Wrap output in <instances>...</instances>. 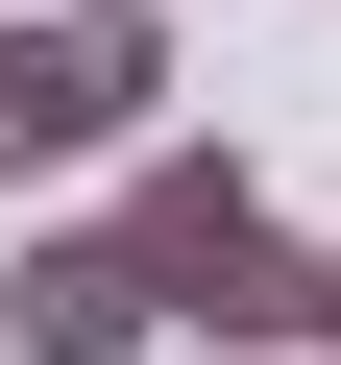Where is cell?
Returning <instances> with one entry per match:
<instances>
[{
    "mask_svg": "<svg viewBox=\"0 0 341 365\" xmlns=\"http://www.w3.org/2000/svg\"><path fill=\"white\" fill-rule=\"evenodd\" d=\"M122 244H146L170 341H220V365H292V341H317V244L268 220V170H244V146H146Z\"/></svg>",
    "mask_w": 341,
    "mask_h": 365,
    "instance_id": "cell-1",
    "label": "cell"
},
{
    "mask_svg": "<svg viewBox=\"0 0 341 365\" xmlns=\"http://www.w3.org/2000/svg\"><path fill=\"white\" fill-rule=\"evenodd\" d=\"M98 146H170V25L146 0H0V195L98 170Z\"/></svg>",
    "mask_w": 341,
    "mask_h": 365,
    "instance_id": "cell-2",
    "label": "cell"
},
{
    "mask_svg": "<svg viewBox=\"0 0 341 365\" xmlns=\"http://www.w3.org/2000/svg\"><path fill=\"white\" fill-rule=\"evenodd\" d=\"M0 341H25V365H170V292H146L122 220H49L25 292H0Z\"/></svg>",
    "mask_w": 341,
    "mask_h": 365,
    "instance_id": "cell-3",
    "label": "cell"
},
{
    "mask_svg": "<svg viewBox=\"0 0 341 365\" xmlns=\"http://www.w3.org/2000/svg\"><path fill=\"white\" fill-rule=\"evenodd\" d=\"M317 341H341V244H317Z\"/></svg>",
    "mask_w": 341,
    "mask_h": 365,
    "instance_id": "cell-4",
    "label": "cell"
},
{
    "mask_svg": "<svg viewBox=\"0 0 341 365\" xmlns=\"http://www.w3.org/2000/svg\"><path fill=\"white\" fill-rule=\"evenodd\" d=\"M170 365H220V341H170Z\"/></svg>",
    "mask_w": 341,
    "mask_h": 365,
    "instance_id": "cell-5",
    "label": "cell"
}]
</instances>
